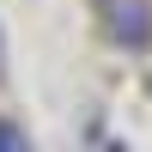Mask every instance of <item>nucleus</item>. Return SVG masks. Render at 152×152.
<instances>
[{
	"mask_svg": "<svg viewBox=\"0 0 152 152\" xmlns=\"http://www.w3.org/2000/svg\"><path fill=\"white\" fill-rule=\"evenodd\" d=\"M97 18L116 49H128V55L152 49V0H97Z\"/></svg>",
	"mask_w": 152,
	"mask_h": 152,
	"instance_id": "1",
	"label": "nucleus"
},
{
	"mask_svg": "<svg viewBox=\"0 0 152 152\" xmlns=\"http://www.w3.org/2000/svg\"><path fill=\"white\" fill-rule=\"evenodd\" d=\"M24 146H31L24 122H0V152H24Z\"/></svg>",
	"mask_w": 152,
	"mask_h": 152,
	"instance_id": "2",
	"label": "nucleus"
},
{
	"mask_svg": "<svg viewBox=\"0 0 152 152\" xmlns=\"http://www.w3.org/2000/svg\"><path fill=\"white\" fill-rule=\"evenodd\" d=\"M0 85H6V31H0Z\"/></svg>",
	"mask_w": 152,
	"mask_h": 152,
	"instance_id": "3",
	"label": "nucleus"
}]
</instances>
